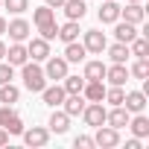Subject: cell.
Segmentation results:
<instances>
[{"label": "cell", "instance_id": "1f68e13d", "mask_svg": "<svg viewBox=\"0 0 149 149\" xmlns=\"http://www.w3.org/2000/svg\"><path fill=\"white\" fill-rule=\"evenodd\" d=\"M129 73H132L134 79H149V61H146V58H137V61L132 64Z\"/></svg>", "mask_w": 149, "mask_h": 149}, {"label": "cell", "instance_id": "ac0fdd59", "mask_svg": "<svg viewBox=\"0 0 149 149\" xmlns=\"http://www.w3.org/2000/svg\"><path fill=\"white\" fill-rule=\"evenodd\" d=\"M120 18L129 21V24H143V21H146V9H143L140 3H129L126 9L120 6Z\"/></svg>", "mask_w": 149, "mask_h": 149}, {"label": "cell", "instance_id": "5b68a950", "mask_svg": "<svg viewBox=\"0 0 149 149\" xmlns=\"http://www.w3.org/2000/svg\"><path fill=\"white\" fill-rule=\"evenodd\" d=\"M44 76H47V79H56V82L67 76V61H64V56H58V58H56V56H47Z\"/></svg>", "mask_w": 149, "mask_h": 149}, {"label": "cell", "instance_id": "30bf717a", "mask_svg": "<svg viewBox=\"0 0 149 149\" xmlns=\"http://www.w3.org/2000/svg\"><path fill=\"white\" fill-rule=\"evenodd\" d=\"M123 108H126L129 114H140V111L146 108V94H143V91H129V94L123 97Z\"/></svg>", "mask_w": 149, "mask_h": 149}, {"label": "cell", "instance_id": "d4e9b609", "mask_svg": "<svg viewBox=\"0 0 149 149\" xmlns=\"http://www.w3.org/2000/svg\"><path fill=\"white\" fill-rule=\"evenodd\" d=\"M50 132H56V134H64L67 129H70V117L64 114V111H53V117H50Z\"/></svg>", "mask_w": 149, "mask_h": 149}, {"label": "cell", "instance_id": "e0dca14e", "mask_svg": "<svg viewBox=\"0 0 149 149\" xmlns=\"http://www.w3.org/2000/svg\"><path fill=\"white\" fill-rule=\"evenodd\" d=\"M61 9H64L67 21H82V18H85V12H88L85 0H64V3H61Z\"/></svg>", "mask_w": 149, "mask_h": 149}, {"label": "cell", "instance_id": "44dd1931", "mask_svg": "<svg viewBox=\"0 0 149 149\" xmlns=\"http://www.w3.org/2000/svg\"><path fill=\"white\" fill-rule=\"evenodd\" d=\"M85 56H88V50H85V44H79V41H70V44L64 47V61H67V64H79V61H85Z\"/></svg>", "mask_w": 149, "mask_h": 149}, {"label": "cell", "instance_id": "4316f807", "mask_svg": "<svg viewBox=\"0 0 149 149\" xmlns=\"http://www.w3.org/2000/svg\"><path fill=\"white\" fill-rule=\"evenodd\" d=\"M21 100V91L12 85V82H6V85H0V102L3 105H15Z\"/></svg>", "mask_w": 149, "mask_h": 149}, {"label": "cell", "instance_id": "83f0119b", "mask_svg": "<svg viewBox=\"0 0 149 149\" xmlns=\"http://www.w3.org/2000/svg\"><path fill=\"white\" fill-rule=\"evenodd\" d=\"M61 88H64V94H82L85 76H64L61 79Z\"/></svg>", "mask_w": 149, "mask_h": 149}, {"label": "cell", "instance_id": "52a82bcc", "mask_svg": "<svg viewBox=\"0 0 149 149\" xmlns=\"http://www.w3.org/2000/svg\"><path fill=\"white\" fill-rule=\"evenodd\" d=\"M21 134H24V143H26V146H44V143L50 140V129H44V126L24 129Z\"/></svg>", "mask_w": 149, "mask_h": 149}, {"label": "cell", "instance_id": "7a4b0ae2", "mask_svg": "<svg viewBox=\"0 0 149 149\" xmlns=\"http://www.w3.org/2000/svg\"><path fill=\"white\" fill-rule=\"evenodd\" d=\"M0 129H6L9 134H21V132H24V120L12 111V105H3V108H0Z\"/></svg>", "mask_w": 149, "mask_h": 149}, {"label": "cell", "instance_id": "ba28073f", "mask_svg": "<svg viewBox=\"0 0 149 149\" xmlns=\"http://www.w3.org/2000/svg\"><path fill=\"white\" fill-rule=\"evenodd\" d=\"M29 24L24 21V18H15V21H6V32H9V38L12 41H26L29 38Z\"/></svg>", "mask_w": 149, "mask_h": 149}, {"label": "cell", "instance_id": "f546056e", "mask_svg": "<svg viewBox=\"0 0 149 149\" xmlns=\"http://www.w3.org/2000/svg\"><path fill=\"white\" fill-rule=\"evenodd\" d=\"M32 21H35V26H41V24H50V21H56V15H53V9L44 3V6H38V9L32 12Z\"/></svg>", "mask_w": 149, "mask_h": 149}, {"label": "cell", "instance_id": "7bdbcfd3", "mask_svg": "<svg viewBox=\"0 0 149 149\" xmlns=\"http://www.w3.org/2000/svg\"><path fill=\"white\" fill-rule=\"evenodd\" d=\"M0 6H3V0H0Z\"/></svg>", "mask_w": 149, "mask_h": 149}, {"label": "cell", "instance_id": "f35d334b", "mask_svg": "<svg viewBox=\"0 0 149 149\" xmlns=\"http://www.w3.org/2000/svg\"><path fill=\"white\" fill-rule=\"evenodd\" d=\"M61 3H64V0H47V6H50V9H58Z\"/></svg>", "mask_w": 149, "mask_h": 149}, {"label": "cell", "instance_id": "484cf974", "mask_svg": "<svg viewBox=\"0 0 149 149\" xmlns=\"http://www.w3.org/2000/svg\"><path fill=\"white\" fill-rule=\"evenodd\" d=\"M108 50V58L111 61H120V64H126V58L132 56L129 53V44H123V41H117V44H111V47H105Z\"/></svg>", "mask_w": 149, "mask_h": 149}, {"label": "cell", "instance_id": "f1b7e54d", "mask_svg": "<svg viewBox=\"0 0 149 149\" xmlns=\"http://www.w3.org/2000/svg\"><path fill=\"white\" fill-rule=\"evenodd\" d=\"M129 53L137 56V58H149V41H146V38H134V41H129Z\"/></svg>", "mask_w": 149, "mask_h": 149}, {"label": "cell", "instance_id": "b9f144b4", "mask_svg": "<svg viewBox=\"0 0 149 149\" xmlns=\"http://www.w3.org/2000/svg\"><path fill=\"white\" fill-rule=\"evenodd\" d=\"M126 3H140V0H126Z\"/></svg>", "mask_w": 149, "mask_h": 149}, {"label": "cell", "instance_id": "8d00e7d4", "mask_svg": "<svg viewBox=\"0 0 149 149\" xmlns=\"http://www.w3.org/2000/svg\"><path fill=\"white\" fill-rule=\"evenodd\" d=\"M126 149H140V137H132V140L126 143Z\"/></svg>", "mask_w": 149, "mask_h": 149}, {"label": "cell", "instance_id": "60d3db41", "mask_svg": "<svg viewBox=\"0 0 149 149\" xmlns=\"http://www.w3.org/2000/svg\"><path fill=\"white\" fill-rule=\"evenodd\" d=\"M6 32V18H0V35Z\"/></svg>", "mask_w": 149, "mask_h": 149}, {"label": "cell", "instance_id": "d6986e66", "mask_svg": "<svg viewBox=\"0 0 149 149\" xmlns=\"http://www.w3.org/2000/svg\"><path fill=\"white\" fill-rule=\"evenodd\" d=\"M41 97H44V105H50V108H58L61 102H64V88L61 85H50V88H44L41 91Z\"/></svg>", "mask_w": 149, "mask_h": 149}, {"label": "cell", "instance_id": "4dcf8cb0", "mask_svg": "<svg viewBox=\"0 0 149 149\" xmlns=\"http://www.w3.org/2000/svg\"><path fill=\"white\" fill-rule=\"evenodd\" d=\"M123 97H126L123 85H111V88H105V100H108L111 105H123Z\"/></svg>", "mask_w": 149, "mask_h": 149}, {"label": "cell", "instance_id": "9a60e30c", "mask_svg": "<svg viewBox=\"0 0 149 149\" xmlns=\"http://www.w3.org/2000/svg\"><path fill=\"white\" fill-rule=\"evenodd\" d=\"M105 79H108L111 85H126V82H129V67L120 64V61H114L111 67H105Z\"/></svg>", "mask_w": 149, "mask_h": 149}, {"label": "cell", "instance_id": "d590c367", "mask_svg": "<svg viewBox=\"0 0 149 149\" xmlns=\"http://www.w3.org/2000/svg\"><path fill=\"white\" fill-rule=\"evenodd\" d=\"M73 146H76V149H91V146H97V143H94V137H88V134H79L76 140H73Z\"/></svg>", "mask_w": 149, "mask_h": 149}, {"label": "cell", "instance_id": "ab89813d", "mask_svg": "<svg viewBox=\"0 0 149 149\" xmlns=\"http://www.w3.org/2000/svg\"><path fill=\"white\" fill-rule=\"evenodd\" d=\"M3 58H6V44L0 41V61H3Z\"/></svg>", "mask_w": 149, "mask_h": 149}, {"label": "cell", "instance_id": "6da1fadb", "mask_svg": "<svg viewBox=\"0 0 149 149\" xmlns=\"http://www.w3.org/2000/svg\"><path fill=\"white\" fill-rule=\"evenodd\" d=\"M21 76H24V88L32 94H41L47 88V76H44V67H38V61H24L21 64Z\"/></svg>", "mask_w": 149, "mask_h": 149}, {"label": "cell", "instance_id": "277c9868", "mask_svg": "<svg viewBox=\"0 0 149 149\" xmlns=\"http://www.w3.org/2000/svg\"><path fill=\"white\" fill-rule=\"evenodd\" d=\"M82 120L88 123V126H102L105 123V108H102V102H85V108H82Z\"/></svg>", "mask_w": 149, "mask_h": 149}, {"label": "cell", "instance_id": "cb8c5ba5", "mask_svg": "<svg viewBox=\"0 0 149 149\" xmlns=\"http://www.w3.org/2000/svg\"><path fill=\"white\" fill-rule=\"evenodd\" d=\"M79 21H67V24H61L58 26V38L64 41V44H70V41H79Z\"/></svg>", "mask_w": 149, "mask_h": 149}, {"label": "cell", "instance_id": "d6a6232c", "mask_svg": "<svg viewBox=\"0 0 149 149\" xmlns=\"http://www.w3.org/2000/svg\"><path fill=\"white\" fill-rule=\"evenodd\" d=\"M3 9H9L12 15H24L29 9V0H3Z\"/></svg>", "mask_w": 149, "mask_h": 149}, {"label": "cell", "instance_id": "5bb4252c", "mask_svg": "<svg viewBox=\"0 0 149 149\" xmlns=\"http://www.w3.org/2000/svg\"><path fill=\"white\" fill-rule=\"evenodd\" d=\"M129 111L123 108V105H114L111 111H105V126H111V129H123L126 123H129Z\"/></svg>", "mask_w": 149, "mask_h": 149}, {"label": "cell", "instance_id": "603a6c76", "mask_svg": "<svg viewBox=\"0 0 149 149\" xmlns=\"http://www.w3.org/2000/svg\"><path fill=\"white\" fill-rule=\"evenodd\" d=\"M82 97H85L88 102H102V100H105V85H102V82H85Z\"/></svg>", "mask_w": 149, "mask_h": 149}, {"label": "cell", "instance_id": "3957f363", "mask_svg": "<svg viewBox=\"0 0 149 149\" xmlns=\"http://www.w3.org/2000/svg\"><path fill=\"white\" fill-rule=\"evenodd\" d=\"M94 143L102 146V149H111L120 143V129H111V126H97V134H94Z\"/></svg>", "mask_w": 149, "mask_h": 149}, {"label": "cell", "instance_id": "2e32d148", "mask_svg": "<svg viewBox=\"0 0 149 149\" xmlns=\"http://www.w3.org/2000/svg\"><path fill=\"white\" fill-rule=\"evenodd\" d=\"M82 108H85V97H82V94H67L64 102H61V111H64L67 117L82 114Z\"/></svg>", "mask_w": 149, "mask_h": 149}, {"label": "cell", "instance_id": "9c48e42d", "mask_svg": "<svg viewBox=\"0 0 149 149\" xmlns=\"http://www.w3.org/2000/svg\"><path fill=\"white\" fill-rule=\"evenodd\" d=\"M26 56H29L32 61H47V56H50V41L32 38V41L26 44Z\"/></svg>", "mask_w": 149, "mask_h": 149}, {"label": "cell", "instance_id": "7402d4cb", "mask_svg": "<svg viewBox=\"0 0 149 149\" xmlns=\"http://www.w3.org/2000/svg\"><path fill=\"white\" fill-rule=\"evenodd\" d=\"M82 76H85V82H102L105 79V64L102 61H85V70H82Z\"/></svg>", "mask_w": 149, "mask_h": 149}, {"label": "cell", "instance_id": "e575fe53", "mask_svg": "<svg viewBox=\"0 0 149 149\" xmlns=\"http://www.w3.org/2000/svg\"><path fill=\"white\" fill-rule=\"evenodd\" d=\"M12 76H15V67H12L9 61H0V85L12 82Z\"/></svg>", "mask_w": 149, "mask_h": 149}, {"label": "cell", "instance_id": "ffe728a7", "mask_svg": "<svg viewBox=\"0 0 149 149\" xmlns=\"http://www.w3.org/2000/svg\"><path fill=\"white\" fill-rule=\"evenodd\" d=\"M129 129H132V134L134 137H149V117H143V111L140 114H134V117H129V123H126Z\"/></svg>", "mask_w": 149, "mask_h": 149}, {"label": "cell", "instance_id": "4fadbf2b", "mask_svg": "<svg viewBox=\"0 0 149 149\" xmlns=\"http://www.w3.org/2000/svg\"><path fill=\"white\" fill-rule=\"evenodd\" d=\"M97 15H100V24H114V21H120V3L117 0H102Z\"/></svg>", "mask_w": 149, "mask_h": 149}, {"label": "cell", "instance_id": "74e56055", "mask_svg": "<svg viewBox=\"0 0 149 149\" xmlns=\"http://www.w3.org/2000/svg\"><path fill=\"white\" fill-rule=\"evenodd\" d=\"M6 143H9V132H6V129H0V146H6Z\"/></svg>", "mask_w": 149, "mask_h": 149}, {"label": "cell", "instance_id": "7c38bea8", "mask_svg": "<svg viewBox=\"0 0 149 149\" xmlns=\"http://www.w3.org/2000/svg\"><path fill=\"white\" fill-rule=\"evenodd\" d=\"M3 61H9L12 67H21L24 61H29V56H26V47H24V41H15L12 47H6V58Z\"/></svg>", "mask_w": 149, "mask_h": 149}, {"label": "cell", "instance_id": "8992f818", "mask_svg": "<svg viewBox=\"0 0 149 149\" xmlns=\"http://www.w3.org/2000/svg\"><path fill=\"white\" fill-rule=\"evenodd\" d=\"M82 44H85V50H88V53H94V56H100V53L108 47V41H105V32H100V29H88Z\"/></svg>", "mask_w": 149, "mask_h": 149}, {"label": "cell", "instance_id": "836d02e7", "mask_svg": "<svg viewBox=\"0 0 149 149\" xmlns=\"http://www.w3.org/2000/svg\"><path fill=\"white\" fill-rule=\"evenodd\" d=\"M38 32H41V38H44V41H53V38H58V24H56V21L41 24V26H38Z\"/></svg>", "mask_w": 149, "mask_h": 149}, {"label": "cell", "instance_id": "8fae6325", "mask_svg": "<svg viewBox=\"0 0 149 149\" xmlns=\"http://www.w3.org/2000/svg\"><path fill=\"white\" fill-rule=\"evenodd\" d=\"M117 26H114V38L117 41H123V44H129V41H134L137 38V24H129V21H114Z\"/></svg>", "mask_w": 149, "mask_h": 149}]
</instances>
